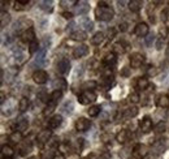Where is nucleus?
I'll use <instances>...</instances> for the list:
<instances>
[{"mask_svg": "<svg viewBox=\"0 0 169 159\" xmlns=\"http://www.w3.org/2000/svg\"><path fill=\"white\" fill-rule=\"evenodd\" d=\"M95 15H96V18L100 21H109L113 18V9H112L109 5L108 7H98L95 9Z\"/></svg>", "mask_w": 169, "mask_h": 159, "instance_id": "nucleus-1", "label": "nucleus"}, {"mask_svg": "<svg viewBox=\"0 0 169 159\" xmlns=\"http://www.w3.org/2000/svg\"><path fill=\"white\" fill-rule=\"evenodd\" d=\"M96 100V94L94 91H83L82 94L78 95V102L81 104H89L91 102H95Z\"/></svg>", "mask_w": 169, "mask_h": 159, "instance_id": "nucleus-2", "label": "nucleus"}, {"mask_svg": "<svg viewBox=\"0 0 169 159\" xmlns=\"http://www.w3.org/2000/svg\"><path fill=\"white\" fill-rule=\"evenodd\" d=\"M33 80L36 82V84L43 85V84H46V82L48 81V73L46 71H43V69H38L36 72H34Z\"/></svg>", "mask_w": 169, "mask_h": 159, "instance_id": "nucleus-3", "label": "nucleus"}, {"mask_svg": "<svg viewBox=\"0 0 169 159\" xmlns=\"http://www.w3.org/2000/svg\"><path fill=\"white\" fill-rule=\"evenodd\" d=\"M91 126V121L86 117H79L76 121V129L78 132H86Z\"/></svg>", "mask_w": 169, "mask_h": 159, "instance_id": "nucleus-4", "label": "nucleus"}, {"mask_svg": "<svg viewBox=\"0 0 169 159\" xmlns=\"http://www.w3.org/2000/svg\"><path fill=\"white\" fill-rule=\"evenodd\" d=\"M57 71H59V73H61V74L69 73V71H70V61H69V59H66V58L61 59V60L57 63Z\"/></svg>", "mask_w": 169, "mask_h": 159, "instance_id": "nucleus-5", "label": "nucleus"}, {"mask_svg": "<svg viewBox=\"0 0 169 159\" xmlns=\"http://www.w3.org/2000/svg\"><path fill=\"white\" fill-rule=\"evenodd\" d=\"M139 128L143 133H148L152 130V120L150 119V116H145L139 121Z\"/></svg>", "mask_w": 169, "mask_h": 159, "instance_id": "nucleus-6", "label": "nucleus"}, {"mask_svg": "<svg viewBox=\"0 0 169 159\" xmlns=\"http://www.w3.org/2000/svg\"><path fill=\"white\" fill-rule=\"evenodd\" d=\"M148 33H150V28H148V25L145 24V22L138 24L134 29V34L138 35V37H145L146 38V35H148Z\"/></svg>", "mask_w": 169, "mask_h": 159, "instance_id": "nucleus-7", "label": "nucleus"}, {"mask_svg": "<svg viewBox=\"0 0 169 159\" xmlns=\"http://www.w3.org/2000/svg\"><path fill=\"white\" fill-rule=\"evenodd\" d=\"M146 154H147V148L145 145H141V144H138L135 146V148L133 149V157L135 158V159H143L146 157Z\"/></svg>", "mask_w": 169, "mask_h": 159, "instance_id": "nucleus-8", "label": "nucleus"}, {"mask_svg": "<svg viewBox=\"0 0 169 159\" xmlns=\"http://www.w3.org/2000/svg\"><path fill=\"white\" fill-rule=\"evenodd\" d=\"M143 61H145V56L142 54H134L130 58V65L131 68H139L143 64Z\"/></svg>", "mask_w": 169, "mask_h": 159, "instance_id": "nucleus-9", "label": "nucleus"}, {"mask_svg": "<svg viewBox=\"0 0 169 159\" xmlns=\"http://www.w3.org/2000/svg\"><path fill=\"white\" fill-rule=\"evenodd\" d=\"M87 52H89V47H87L86 44H81V46L73 50V56L76 59H79V58H82V56H85Z\"/></svg>", "mask_w": 169, "mask_h": 159, "instance_id": "nucleus-10", "label": "nucleus"}, {"mask_svg": "<svg viewBox=\"0 0 169 159\" xmlns=\"http://www.w3.org/2000/svg\"><path fill=\"white\" fill-rule=\"evenodd\" d=\"M22 41L23 42H34L35 41V31L33 28H29L27 30H25L23 33H22Z\"/></svg>", "mask_w": 169, "mask_h": 159, "instance_id": "nucleus-11", "label": "nucleus"}, {"mask_svg": "<svg viewBox=\"0 0 169 159\" xmlns=\"http://www.w3.org/2000/svg\"><path fill=\"white\" fill-rule=\"evenodd\" d=\"M61 123H62V116L61 115H53L51 119L48 120V126L51 129H56L61 125Z\"/></svg>", "mask_w": 169, "mask_h": 159, "instance_id": "nucleus-12", "label": "nucleus"}, {"mask_svg": "<svg viewBox=\"0 0 169 159\" xmlns=\"http://www.w3.org/2000/svg\"><path fill=\"white\" fill-rule=\"evenodd\" d=\"M116 61H117V58H116V54L115 52H111V54H107L104 56V59H103V63L105 65H113L116 64Z\"/></svg>", "mask_w": 169, "mask_h": 159, "instance_id": "nucleus-13", "label": "nucleus"}, {"mask_svg": "<svg viewBox=\"0 0 169 159\" xmlns=\"http://www.w3.org/2000/svg\"><path fill=\"white\" fill-rule=\"evenodd\" d=\"M156 104L159 107H163V108H167L169 106V98L168 95H159L158 97V100H156Z\"/></svg>", "mask_w": 169, "mask_h": 159, "instance_id": "nucleus-14", "label": "nucleus"}, {"mask_svg": "<svg viewBox=\"0 0 169 159\" xmlns=\"http://www.w3.org/2000/svg\"><path fill=\"white\" fill-rule=\"evenodd\" d=\"M51 130H43V132H40L39 135H38V137H36V139H38V141L40 142V144H44V142H47L48 141V138L51 137Z\"/></svg>", "mask_w": 169, "mask_h": 159, "instance_id": "nucleus-15", "label": "nucleus"}, {"mask_svg": "<svg viewBox=\"0 0 169 159\" xmlns=\"http://www.w3.org/2000/svg\"><path fill=\"white\" fill-rule=\"evenodd\" d=\"M27 126H29V120L26 117H22L21 120H18V123H17V130L18 132H25L27 129Z\"/></svg>", "mask_w": 169, "mask_h": 159, "instance_id": "nucleus-16", "label": "nucleus"}, {"mask_svg": "<svg viewBox=\"0 0 169 159\" xmlns=\"http://www.w3.org/2000/svg\"><path fill=\"white\" fill-rule=\"evenodd\" d=\"M116 139L120 144H125L126 141H129V133H128V130H121V132H118L117 133V136H116Z\"/></svg>", "mask_w": 169, "mask_h": 159, "instance_id": "nucleus-17", "label": "nucleus"}, {"mask_svg": "<svg viewBox=\"0 0 169 159\" xmlns=\"http://www.w3.org/2000/svg\"><path fill=\"white\" fill-rule=\"evenodd\" d=\"M46 51H47V46H43L40 50H39V54H38V58H36L35 63L36 64H43L44 63V58H46Z\"/></svg>", "mask_w": 169, "mask_h": 159, "instance_id": "nucleus-18", "label": "nucleus"}, {"mask_svg": "<svg viewBox=\"0 0 169 159\" xmlns=\"http://www.w3.org/2000/svg\"><path fill=\"white\" fill-rule=\"evenodd\" d=\"M148 86H150V82L146 77H141V78H138V81H137V87H138L139 90H146Z\"/></svg>", "mask_w": 169, "mask_h": 159, "instance_id": "nucleus-19", "label": "nucleus"}, {"mask_svg": "<svg viewBox=\"0 0 169 159\" xmlns=\"http://www.w3.org/2000/svg\"><path fill=\"white\" fill-rule=\"evenodd\" d=\"M142 2L141 0H131V2L129 3V8L131 12H138L141 8H142Z\"/></svg>", "mask_w": 169, "mask_h": 159, "instance_id": "nucleus-20", "label": "nucleus"}, {"mask_svg": "<svg viewBox=\"0 0 169 159\" xmlns=\"http://www.w3.org/2000/svg\"><path fill=\"white\" fill-rule=\"evenodd\" d=\"M86 38H87V35L85 31H74V33H72V39H74V41L83 42Z\"/></svg>", "mask_w": 169, "mask_h": 159, "instance_id": "nucleus-21", "label": "nucleus"}, {"mask_svg": "<svg viewBox=\"0 0 169 159\" xmlns=\"http://www.w3.org/2000/svg\"><path fill=\"white\" fill-rule=\"evenodd\" d=\"M103 39H104V34L100 33V31H98V33H95V34H94V37L91 38V43L95 44V46H98V44H100L103 42Z\"/></svg>", "mask_w": 169, "mask_h": 159, "instance_id": "nucleus-22", "label": "nucleus"}, {"mask_svg": "<svg viewBox=\"0 0 169 159\" xmlns=\"http://www.w3.org/2000/svg\"><path fill=\"white\" fill-rule=\"evenodd\" d=\"M81 25H82L86 30H92V28H94V24H92V21L90 20L89 17H82V18H81Z\"/></svg>", "mask_w": 169, "mask_h": 159, "instance_id": "nucleus-23", "label": "nucleus"}, {"mask_svg": "<svg viewBox=\"0 0 169 159\" xmlns=\"http://www.w3.org/2000/svg\"><path fill=\"white\" fill-rule=\"evenodd\" d=\"M40 5H39V7L42 8V9H44L46 12H51L52 9H53V2H51V0H49V2H48V0H44V2H40L39 3Z\"/></svg>", "mask_w": 169, "mask_h": 159, "instance_id": "nucleus-24", "label": "nucleus"}, {"mask_svg": "<svg viewBox=\"0 0 169 159\" xmlns=\"http://www.w3.org/2000/svg\"><path fill=\"white\" fill-rule=\"evenodd\" d=\"M2 155H3V158H11L13 155V149H12L11 146L4 145L2 148Z\"/></svg>", "mask_w": 169, "mask_h": 159, "instance_id": "nucleus-25", "label": "nucleus"}, {"mask_svg": "<svg viewBox=\"0 0 169 159\" xmlns=\"http://www.w3.org/2000/svg\"><path fill=\"white\" fill-rule=\"evenodd\" d=\"M27 107H29V99L27 98H21L20 99V103H18V110H20L21 112H25L27 110Z\"/></svg>", "mask_w": 169, "mask_h": 159, "instance_id": "nucleus-26", "label": "nucleus"}, {"mask_svg": "<svg viewBox=\"0 0 169 159\" xmlns=\"http://www.w3.org/2000/svg\"><path fill=\"white\" fill-rule=\"evenodd\" d=\"M56 102H53V100H48V104H47V107H46V110H44V115L47 116V115H49V113H52L53 112V110H55V107H56Z\"/></svg>", "mask_w": 169, "mask_h": 159, "instance_id": "nucleus-27", "label": "nucleus"}, {"mask_svg": "<svg viewBox=\"0 0 169 159\" xmlns=\"http://www.w3.org/2000/svg\"><path fill=\"white\" fill-rule=\"evenodd\" d=\"M36 51H39V43H38V41H34V42H31L30 43V46H29V54L30 55H34Z\"/></svg>", "mask_w": 169, "mask_h": 159, "instance_id": "nucleus-28", "label": "nucleus"}, {"mask_svg": "<svg viewBox=\"0 0 169 159\" xmlns=\"http://www.w3.org/2000/svg\"><path fill=\"white\" fill-rule=\"evenodd\" d=\"M89 4H87L86 2H82L81 3V5L77 8V13L78 15H85V13H87V11H89Z\"/></svg>", "mask_w": 169, "mask_h": 159, "instance_id": "nucleus-29", "label": "nucleus"}, {"mask_svg": "<svg viewBox=\"0 0 169 159\" xmlns=\"http://www.w3.org/2000/svg\"><path fill=\"white\" fill-rule=\"evenodd\" d=\"M100 111H102V107H100V106H92V107H90V110H89V115L91 117H95V116H98L100 113Z\"/></svg>", "mask_w": 169, "mask_h": 159, "instance_id": "nucleus-30", "label": "nucleus"}, {"mask_svg": "<svg viewBox=\"0 0 169 159\" xmlns=\"http://www.w3.org/2000/svg\"><path fill=\"white\" fill-rule=\"evenodd\" d=\"M9 139H11V141H13V142H20L21 139H22V133L18 132V130L13 132V133H12V135L9 136Z\"/></svg>", "mask_w": 169, "mask_h": 159, "instance_id": "nucleus-31", "label": "nucleus"}, {"mask_svg": "<svg viewBox=\"0 0 169 159\" xmlns=\"http://www.w3.org/2000/svg\"><path fill=\"white\" fill-rule=\"evenodd\" d=\"M62 97V91L61 90H55L51 95H49V100H53V102H56L57 103L59 102V99Z\"/></svg>", "mask_w": 169, "mask_h": 159, "instance_id": "nucleus-32", "label": "nucleus"}, {"mask_svg": "<svg viewBox=\"0 0 169 159\" xmlns=\"http://www.w3.org/2000/svg\"><path fill=\"white\" fill-rule=\"evenodd\" d=\"M138 115V108H135V107H133V108H129L125 111V117H134Z\"/></svg>", "mask_w": 169, "mask_h": 159, "instance_id": "nucleus-33", "label": "nucleus"}, {"mask_svg": "<svg viewBox=\"0 0 169 159\" xmlns=\"http://www.w3.org/2000/svg\"><path fill=\"white\" fill-rule=\"evenodd\" d=\"M125 50H126V48L124 47L122 43H116L115 46H113V52H115V54H124Z\"/></svg>", "mask_w": 169, "mask_h": 159, "instance_id": "nucleus-34", "label": "nucleus"}, {"mask_svg": "<svg viewBox=\"0 0 169 159\" xmlns=\"http://www.w3.org/2000/svg\"><path fill=\"white\" fill-rule=\"evenodd\" d=\"M82 87L85 89V91H90V89H95L96 87V82L95 81H87L82 85Z\"/></svg>", "mask_w": 169, "mask_h": 159, "instance_id": "nucleus-35", "label": "nucleus"}, {"mask_svg": "<svg viewBox=\"0 0 169 159\" xmlns=\"http://www.w3.org/2000/svg\"><path fill=\"white\" fill-rule=\"evenodd\" d=\"M165 130V123H163V121H160L158 125L155 126V132L156 133H163Z\"/></svg>", "mask_w": 169, "mask_h": 159, "instance_id": "nucleus-36", "label": "nucleus"}, {"mask_svg": "<svg viewBox=\"0 0 169 159\" xmlns=\"http://www.w3.org/2000/svg\"><path fill=\"white\" fill-rule=\"evenodd\" d=\"M139 94L138 93H133V94H131L130 95V97H129V100L131 102V103H138V102H139Z\"/></svg>", "mask_w": 169, "mask_h": 159, "instance_id": "nucleus-37", "label": "nucleus"}, {"mask_svg": "<svg viewBox=\"0 0 169 159\" xmlns=\"http://www.w3.org/2000/svg\"><path fill=\"white\" fill-rule=\"evenodd\" d=\"M160 34H161V38H165L168 35V28L167 26H163L160 29Z\"/></svg>", "mask_w": 169, "mask_h": 159, "instance_id": "nucleus-38", "label": "nucleus"}, {"mask_svg": "<svg viewBox=\"0 0 169 159\" xmlns=\"http://www.w3.org/2000/svg\"><path fill=\"white\" fill-rule=\"evenodd\" d=\"M168 16H169V11H168V9H165V11L161 13V18H163V21H168Z\"/></svg>", "mask_w": 169, "mask_h": 159, "instance_id": "nucleus-39", "label": "nucleus"}, {"mask_svg": "<svg viewBox=\"0 0 169 159\" xmlns=\"http://www.w3.org/2000/svg\"><path fill=\"white\" fill-rule=\"evenodd\" d=\"M154 42V35H148V37H146V43H147V46H150Z\"/></svg>", "mask_w": 169, "mask_h": 159, "instance_id": "nucleus-40", "label": "nucleus"}, {"mask_svg": "<svg viewBox=\"0 0 169 159\" xmlns=\"http://www.w3.org/2000/svg\"><path fill=\"white\" fill-rule=\"evenodd\" d=\"M38 97H39V98H42V100H43V102H46V100L48 99V97H47V95H46V93H44V91H42V93H39V95H38ZM48 100H49V99H48Z\"/></svg>", "mask_w": 169, "mask_h": 159, "instance_id": "nucleus-41", "label": "nucleus"}, {"mask_svg": "<svg viewBox=\"0 0 169 159\" xmlns=\"http://www.w3.org/2000/svg\"><path fill=\"white\" fill-rule=\"evenodd\" d=\"M109 158H111V154H109V152H103V154L100 155L99 159H109Z\"/></svg>", "mask_w": 169, "mask_h": 159, "instance_id": "nucleus-42", "label": "nucleus"}, {"mask_svg": "<svg viewBox=\"0 0 169 159\" xmlns=\"http://www.w3.org/2000/svg\"><path fill=\"white\" fill-rule=\"evenodd\" d=\"M53 159H65V157H64V154H62V152H59V154H56V155L53 157Z\"/></svg>", "mask_w": 169, "mask_h": 159, "instance_id": "nucleus-43", "label": "nucleus"}, {"mask_svg": "<svg viewBox=\"0 0 169 159\" xmlns=\"http://www.w3.org/2000/svg\"><path fill=\"white\" fill-rule=\"evenodd\" d=\"M62 16H64L65 18H72V17H73V13H70V12H64V13H62Z\"/></svg>", "mask_w": 169, "mask_h": 159, "instance_id": "nucleus-44", "label": "nucleus"}, {"mask_svg": "<svg viewBox=\"0 0 169 159\" xmlns=\"http://www.w3.org/2000/svg\"><path fill=\"white\" fill-rule=\"evenodd\" d=\"M150 68H151V69H148V74H156V73H158V71H156L154 67H150Z\"/></svg>", "mask_w": 169, "mask_h": 159, "instance_id": "nucleus-45", "label": "nucleus"}, {"mask_svg": "<svg viewBox=\"0 0 169 159\" xmlns=\"http://www.w3.org/2000/svg\"><path fill=\"white\" fill-rule=\"evenodd\" d=\"M161 42H163V38H160V39L158 41V43H156V48L158 50H161Z\"/></svg>", "mask_w": 169, "mask_h": 159, "instance_id": "nucleus-46", "label": "nucleus"}, {"mask_svg": "<svg viewBox=\"0 0 169 159\" xmlns=\"http://www.w3.org/2000/svg\"><path fill=\"white\" fill-rule=\"evenodd\" d=\"M120 30H122V31L126 30V24H120Z\"/></svg>", "mask_w": 169, "mask_h": 159, "instance_id": "nucleus-47", "label": "nucleus"}, {"mask_svg": "<svg viewBox=\"0 0 169 159\" xmlns=\"http://www.w3.org/2000/svg\"><path fill=\"white\" fill-rule=\"evenodd\" d=\"M122 74H125V76H128V74H129V71H128V69H125V71L122 72Z\"/></svg>", "mask_w": 169, "mask_h": 159, "instance_id": "nucleus-48", "label": "nucleus"}, {"mask_svg": "<svg viewBox=\"0 0 169 159\" xmlns=\"http://www.w3.org/2000/svg\"><path fill=\"white\" fill-rule=\"evenodd\" d=\"M167 54H168V55H169V48H168V50H167Z\"/></svg>", "mask_w": 169, "mask_h": 159, "instance_id": "nucleus-49", "label": "nucleus"}, {"mask_svg": "<svg viewBox=\"0 0 169 159\" xmlns=\"http://www.w3.org/2000/svg\"><path fill=\"white\" fill-rule=\"evenodd\" d=\"M3 159H12V158H3Z\"/></svg>", "mask_w": 169, "mask_h": 159, "instance_id": "nucleus-50", "label": "nucleus"}, {"mask_svg": "<svg viewBox=\"0 0 169 159\" xmlns=\"http://www.w3.org/2000/svg\"><path fill=\"white\" fill-rule=\"evenodd\" d=\"M168 98H169V91H168Z\"/></svg>", "mask_w": 169, "mask_h": 159, "instance_id": "nucleus-51", "label": "nucleus"}]
</instances>
